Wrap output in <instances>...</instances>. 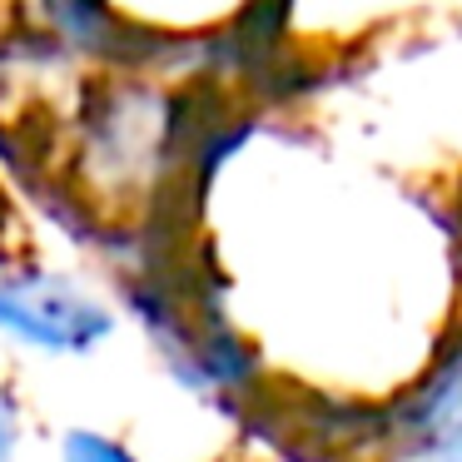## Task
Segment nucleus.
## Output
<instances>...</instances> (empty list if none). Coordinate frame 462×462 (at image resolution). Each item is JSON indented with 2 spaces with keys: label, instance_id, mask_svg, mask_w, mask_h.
<instances>
[{
  "label": "nucleus",
  "instance_id": "f257e3e1",
  "mask_svg": "<svg viewBox=\"0 0 462 462\" xmlns=\"http://www.w3.org/2000/svg\"><path fill=\"white\" fill-rule=\"evenodd\" d=\"M0 328L41 348H90L110 328V319L100 303L60 279H15L0 283Z\"/></svg>",
  "mask_w": 462,
  "mask_h": 462
},
{
  "label": "nucleus",
  "instance_id": "f03ea898",
  "mask_svg": "<svg viewBox=\"0 0 462 462\" xmlns=\"http://www.w3.org/2000/svg\"><path fill=\"white\" fill-rule=\"evenodd\" d=\"M65 462H134V457L125 448H115V442L95 438V432H75L65 442Z\"/></svg>",
  "mask_w": 462,
  "mask_h": 462
},
{
  "label": "nucleus",
  "instance_id": "7ed1b4c3",
  "mask_svg": "<svg viewBox=\"0 0 462 462\" xmlns=\"http://www.w3.org/2000/svg\"><path fill=\"white\" fill-rule=\"evenodd\" d=\"M11 442H15V418H11V402L0 398V462L11 457Z\"/></svg>",
  "mask_w": 462,
  "mask_h": 462
}]
</instances>
